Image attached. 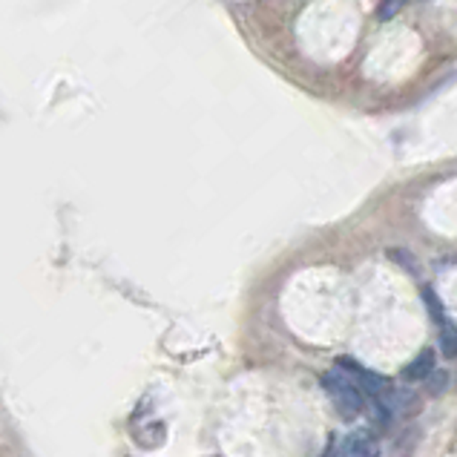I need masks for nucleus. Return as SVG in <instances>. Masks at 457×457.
Returning <instances> with one entry per match:
<instances>
[{
  "label": "nucleus",
  "instance_id": "nucleus-4",
  "mask_svg": "<svg viewBox=\"0 0 457 457\" xmlns=\"http://www.w3.org/2000/svg\"><path fill=\"white\" fill-rule=\"evenodd\" d=\"M432 371H437V354H435L432 348H423V351H417V354L400 369V380L423 383Z\"/></svg>",
  "mask_w": 457,
  "mask_h": 457
},
{
  "label": "nucleus",
  "instance_id": "nucleus-8",
  "mask_svg": "<svg viewBox=\"0 0 457 457\" xmlns=\"http://www.w3.org/2000/svg\"><path fill=\"white\" fill-rule=\"evenodd\" d=\"M388 259L395 262L400 270H406L409 277H420V262H417V256L411 251H406V247H391L388 251Z\"/></svg>",
  "mask_w": 457,
  "mask_h": 457
},
{
  "label": "nucleus",
  "instance_id": "nucleus-6",
  "mask_svg": "<svg viewBox=\"0 0 457 457\" xmlns=\"http://www.w3.org/2000/svg\"><path fill=\"white\" fill-rule=\"evenodd\" d=\"M437 348H440V354L446 360L457 357V325L452 320H446L437 328Z\"/></svg>",
  "mask_w": 457,
  "mask_h": 457
},
{
  "label": "nucleus",
  "instance_id": "nucleus-5",
  "mask_svg": "<svg viewBox=\"0 0 457 457\" xmlns=\"http://www.w3.org/2000/svg\"><path fill=\"white\" fill-rule=\"evenodd\" d=\"M420 299H423V308H426V317L432 320L435 328H440L443 322H446V308H443L440 296L435 288H428V285H423L420 288Z\"/></svg>",
  "mask_w": 457,
  "mask_h": 457
},
{
  "label": "nucleus",
  "instance_id": "nucleus-3",
  "mask_svg": "<svg viewBox=\"0 0 457 457\" xmlns=\"http://www.w3.org/2000/svg\"><path fill=\"white\" fill-rule=\"evenodd\" d=\"M322 457H380V446L371 432H348L345 437L331 440Z\"/></svg>",
  "mask_w": 457,
  "mask_h": 457
},
{
  "label": "nucleus",
  "instance_id": "nucleus-2",
  "mask_svg": "<svg viewBox=\"0 0 457 457\" xmlns=\"http://www.w3.org/2000/svg\"><path fill=\"white\" fill-rule=\"evenodd\" d=\"M334 369L343 371L348 380L362 391L369 403H391V400H395V383H391L386 374L371 371L369 365H362L360 360H354V357H337Z\"/></svg>",
  "mask_w": 457,
  "mask_h": 457
},
{
  "label": "nucleus",
  "instance_id": "nucleus-1",
  "mask_svg": "<svg viewBox=\"0 0 457 457\" xmlns=\"http://www.w3.org/2000/svg\"><path fill=\"white\" fill-rule=\"evenodd\" d=\"M320 386L325 391V397L331 400V406L334 411L343 417L345 423H354L357 417H362L365 411H369V400H365L362 391L348 380V377L343 371H325L320 377Z\"/></svg>",
  "mask_w": 457,
  "mask_h": 457
},
{
  "label": "nucleus",
  "instance_id": "nucleus-10",
  "mask_svg": "<svg viewBox=\"0 0 457 457\" xmlns=\"http://www.w3.org/2000/svg\"><path fill=\"white\" fill-rule=\"evenodd\" d=\"M400 9H403V4H380V6H377V12H380V18H391V15H397Z\"/></svg>",
  "mask_w": 457,
  "mask_h": 457
},
{
  "label": "nucleus",
  "instance_id": "nucleus-7",
  "mask_svg": "<svg viewBox=\"0 0 457 457\" xmlns=\"http://www.w3.org/2000/svg\"><path fill=\"white\" fill-rule=\"evenodd\" d=\"M391 409H395V414H409L411 417V414L420 411V397H417L411 388H395Z\"/></svg>",
  "mask_w": 457,
  "mask_h": 457
},
{
  "label": "nucleus",
  "instance_id": "nucleus-9",
  "mask_svg": "<svg viewBox=\"0 0 457 457\" xmlns=\"http://www.w3.org/2000/svg\"><path fill=\"white\" fill-rule=\"evenodd\" d=\"M446 386H449V377H446V371H440V369L432 371L423 380V391H426L428 397H440L443 391H446Z\"/></svg>",
  "mask_w": 457,
  "mask_h": 457
}]
</instances>
